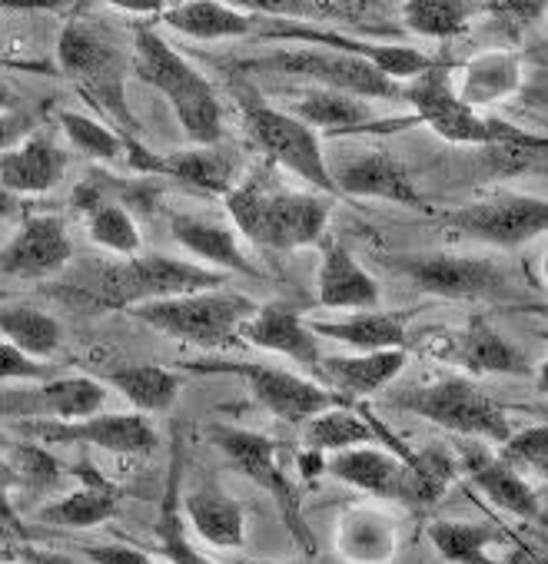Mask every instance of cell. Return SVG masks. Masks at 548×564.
<instances>
[{
  "instance_id": "14",
  "label": "cell",
  "mask_w": 548,
  "mask_h": 564,
  "mask_svg": "<svg viewBox=\"0 0 548 564\" xmlns=\"http://www.w3.org/2000/svg\"><path fill=\"white\" fill-rule=\"evenodd\" d=\"M18 432L41 445H90L114 455H150L157 448V432L143 412H94L74 422L31 419L18 422Z\"/></svg>"
},
{
  "instance_id": "2",
  "label": "cell",
  "mask_w": 548,
  "mask_h": 564,
  "mask_svg": "<svg viewBox=\"0 0 548 564\" xmlns=\"http://www.w3.org/2000/svg\"><path fill=\"white\" fill-rule=\"evenodd\" d=\"M226 213L233 226L256 246L272 252H290L320 246L330 229L333 196L326 193H297L269 183L262 173H252L226 196Z\"/></svg>"
},
{
  "instance_id": "22",
  "label": "cell",
  "mask_w": 548,
  "mask_h": 564,
  "mask_svg": "<svg viewBox=\"0 0 548 564\" xmlns=\"http://www.w3.org/2000/svg\"><path fill=\"white\" fill-rule=\"evenodd\" d=\"M67 173V150L47 133H31L0 153V183L14 196L51 193Z\"/></svg>"
},
{
  "instance_id": "39",
  "label": "cell",
  "mask_w": 548,
  "mask_h": 564,
  "mask_svg": "<svg viewBox=\"0 0 548 564\" xmlns=\"http://www.w3.org/2000/svg\"><path fill=\"white\" fill-rule=\"evenodd\" d=\"M429 541L449 564H498L488 547L508 541V534L485 521H432Z\"/></svg>"
},
{
  "instance_id": "20",
  "label": "cell",
  "mask_w": 548,
  "mask_h": 564,
  "mask_svg": "<svg viewBox=\"0 0 548 564\" xmlns=\"http://www.w3.org/2000/svg\"><path fill=\"white\" fill-rule=\"evenodd\" d=\"M336 189L340 196H363V199H386V203H399L409 209H422V193L416 189L412 176L406 173V166L399 160H393L383 150H369L359 153L353 160H346L340 170H333Z\"/></svg>"
},
{
  "instance_id": "55",
  "label": "cell",
  "mask_w": 548,
  "mask_h": 564,
  "mask_svg": "<svg viewBox=\"0 0 548 564\" xmlns=\"http://www.w3.org/2000/svg\"><path fill=\"white\" fill-rule=\"evenodd\" d=\"M229 564H300V561H246V557H239V561H229Z\"/></svg>"
},
{
  "instance_id": "11",
  "label": "cell",
  "mask_w": 548,
  "mask_h": 564,
  "mask_svg": "<svg viewBox=\"0 0 548 564\" xmlns=\"http://www.w3.org/2000/svg\"><path fill=\"white\" fill-rule=\"evenodd\" d=\"M243 67H269L290 77H307L316 87L343 90L363 100H406V87L389 80L383 70H376L366 57L353 51L336 47H303V51H277L262 61L243 64Z\"/></svg>"
},
{
  "instance_id": "46",
  "label": "cell",
  "mask_w": 548,
  "mask_h": 564,
  "mask_svg": "<svg viewBox=\"0 0 548 564\" xmlns=\"http://www.w3.org/2000/svg\"><path fill=\"white\" fill-rule=\"evenodd\" d=\"M548 455V422L525 429V432H512L508 442H502V458L518 465H538Z\"/></svg>"
},
{
  "instance_id": "52",
  "label": "cell",
  "mask_w": 548,
  "mask_h": 564,
  "mask_svg": "<svg viewBox=\"0 0 548 564\" xmlns=\"http://www.w3.org/2000/svg\"><path fill=\"white\" fill-rule=\"evenodd\" d=\"M300 468H303V478H307V481H313L316 475H323V471H326V458H323V452L307 448V452L300 455Z\"/></svg>"
},
{
  "instance_id": "9",
  "label": "cell",
  "mask_w": 548,
  "mask_h": 564,
  "mask_svg": "<svg viewBox=\"0 0 548 564\" xmlns=\"http://www.w3.org/2000/svg\"><path fill=\"white\" fill-rule=\"evenodd\" d=\"M243 123H246V133H249L252 147L262 150L266 160H272L287 173L300 176L316 193L340 196L333 170H330V163L323 156V147H320V137H316L313 127H307L293 113L269 107L256 94H243Z\"/></svg>"
},
{
  "instance_id": "21",
  "label": "cell",
  "mask_w": 548,
  "mask_h": 564,
  "mask_svg": "<svg viewBox=\"0 0 548 564\" xmlns=\"http://www.w3.org/2000/svg\"><path fill=\"white\" fill-rule=\"evenodd\" d=\"M323 262L316 275V300L323 310H379V282L336 239H323Z\"/></svg>"
},
{
  "instance_id": "36",
  "label": "cell",
  "mask_w": 548,
  "mask_h": 564,
  "mask_svg": "<svg viewBox=\"0 0 548 564\" xmlns=\"http://www.w3.org/2000/svg\"><path fill=\"white\" fill-rule=\"evenodd\" d=\"M290 37H303V41H320L326 47H336V51H353L359 57H366L376 70H383L389 80L396 84H406V80H416L422 77L436 61L416 47H406V44H363V41H353V37H336V34H307V31H290Z\"/></svg>"
},
{
  "instance_id": "17",
  "label": "cell",
  "mask_w": 548,
  "mask_h": 564,
  "mask_svg": "<svg viewBox=\"0 0 548 564\" xmlns=\"http://www.w3.org/2000/svg\"><path fill=\"white\" fill-rule=\"evenodd\" d=\"M429 352L442 362H455L472 376H528L531 366L525 356L485 319L472 316L465 329L439 336Z\"/></svg>"
},
{
  "instance_id": "23",
  "label": "cell",
  "mask_w": 548,
  "mask_h": 564,
  "mask_svg": "<svg viewBox=\"0 0 548 564\" xmlns=\"http://www.w3.org/2000/svg\"><path fill=\"white\" fill-rule=\"evenodd\" d=\"M406 369V349L356 352V356H323L320 386L346 395L350 402L383 392Z\"/></svg>"
},
{
  "instance_id": "6",
  "label": "cell",
  "mask_w": 548,
  "mask_h": 564,
  "mask_svg": "<svg viewBox=\"0 0 548 564\" xmlns=\"http://www.w3.org/2000/svg\"><path fill=\"white\" fill-rule=\"evenodd\" d=\"M256 310L259 306L249 296L229 290H200L170 300H153L127 313L176 343L200 346V349H226L239 339L243 323Z\"/></svg>"
},
{
  "instance_id": "54",
  "label": "cell",
  "mask_w": 548,
  "mask_h": 564,
  "mask_svg": "<svg viewBox=\"0 0 548 564\" xmlns=\"http://www.w3.org/2000/svg\"><path fill=\"white\" fill-rule=\"evenodd\" d=\"M535 389L548 399V356H545V362H541V369H538V376H535Z\"/></svg>"
},
{
  "instance_id": "34",
  "label": "cell",
  "mask_w": 548,
  "mask_h": 564,
  "mask_svg": "<svg viewBox=\"0 0 548 564\" xmlns=\"http://www.w3.org/2000/svg\"><path fill=\"white\" fill-rule=\"evenodd\" d=\"M316 336L336 339L356 352H383V349H406V316L363 310L340 323H313Z\"/></svg>"
},
{
  "instance_id": "43",
  "label": "cell",
  "mask_w": 548,
  "mask_h": 564,
  "mask_svg": "<svg viewBox=\"0 0 548 564\" xmlns=\"http://www.w3.org/2000/svg\"><path fill=\"white\" fill-rule=\"evenodd\" d=\"M4 452H8V462H11V468L18 475V488H24V491L41 495V491L54 488L64 478L61 462L41 442H21V445L11 442Z\"/></svg>"
},
{
  "instance_id": "51",
  "label": "cell",
  "mask_w": 548,
  "mask_h": 564,
  "mask_svg": "<svg viewBox=\"0 0 548 564\" xmlns=\"http://www.w3.org/2000/svg\"><path fill=\"white\" fill-rule=\"evenodd\" d=\"M104 4H114L130 14H163L166 11V0H104Z\"/></svg>"
},
{
  "instance_id": "28",
  "label": "cell",
  "mask_w": 548,
  "mask_h": 564,
  "mask_svg": "<svg viewBox=\"0 0 548 564\" xmlns=\"http://www.w3.org/2000/svg\"><path fill=\"white\" fill-rule=\"evenodd\" d=\"M157 541H160V554L170 564H216L213 557H203L186 538V521H183V438H180V432H173V445H170V471H166V488H163L160 514H157Z\"/></svg>"
},
{
  "instance_id": "4",
  "label": "cell",
  "mask_w": 548,
  "mask_h": 564,
  "mask_svg": "<svg viewBox=\"0 0 548 564\" xmlns=\"http://www.w3.org/2000/svg\"><path fill=\"white\" fill-rule=\"evenodd\" d=\"M406 100L416 107V120L426 123L436 137L445 143H462V147H522V150H538L548 153V137L525 133L515 123L482 117L475 107L462 104L459 94L452 90L449 67L432 64L422 77H416L406 87Z\"/></svg>"
},
{
  "instance_id": "15",
  "label": "cell",
  "mask_w": 548,
  "mask_h": 564,
  "mask_svg": "<svg viewBox=\"0 0 548 564\" xmlns=\"http://www.w3.org/2000/svg\"><path fill=\"white\" fill-rule=\"evenodd\" d=\"M107 392L110 389L90 376H54L47 382H31L28 389H4L0 392V415L11 422H31V419L74 422L100 412Z\"/></svg>"
},
{
  "instance_id": "5",
  "label": "cell",
  "mask_w": 548,
  "mask_h": 564,
  "mask_svg": "<svg viewBox=\"0 0 548 564\" xmlns=\"http://www.w3.org/2000/svg\"><path fill=\"white\" fill-rule=\"evenodd\" d=\"M57 64L77 84V90L117 127L127 140H140L137 113L127 100V74L130 61L104 41L94 28L80 21H67L57 37Z\"/></svg>"
},
{
  "instance_id": "41",
  "label": "cell",
  "mask_w": 548,
  "mask_h": 564,
  "mask_svg": "<svg viewBox=\"0 0 548 564\" xmlns=\"http://www.w3.org/2000/svg\"><path fill=\"white\" fill-rule=\"evenodd\" d=\"M57 120H61V130L71 140V147L97 163H114L127 150V137L110 123H97L94 117H84L77 110H61Z\"/></svg>"
},
{
  "instance_id": "24",
  "label": "cell",
  "mask_w": 548,
  "mask_h": 564,
  "mask_svg": "<svg viewBox=\"0 0 548 564\" xmlns=\"http://www.w3.org/2000/svg\"><path fill=\"white\" fill-rule=\"evenodd\" d=\"M183 518L193 524V531L206 544H213L219 551H236L246 544V511L219 485H200V488L186 491Z\"/></svg>"
},
{
  "instance_id": "7",
  "label": "cell",
  "mask_w": 548,
  "mask_h": 564,
  "mask_svg": "<svg viewBox=\"0 0 548 564\" xmlns=\"http://www.w3.org/2000/svg\"><path fill=\"white\" fill-rule=\"evenodd\" d=\"M386 402L393 409L419 415L462 438H482V442L502 445L512 435L505 409L495 405L472 379H462V376H445L429 386H409V389L389 392Z\"/></svg>"
},
{
  "instance_id": "10",
  "label": "cell",
  "mask_w": 548,
  "mask_h": 564,
  "mask_svg": "<svg viewBox=\"0 0 548 564\" xmlns=\"http://www.w3.org/2000/svg\"><path fill=\"white\" fill-rule=\"evenodd\" d=\"M183 369L196 372V376H236V379H243L249 395L269 415H277L280 422H290V425H303L313 415H323V412L340 409V405H356L346 395H340V392H333V389H326V386H320L313 379H303L297 372L266 366V362L206 359V362H186Z\"/></svg>"
},
{
  "instance_id": "31",
  "label": "cell",
  "mask_w": 548,
  "mask_h": 564,
  "mask_svg": "<svg viewBox=\"0 0 548 564\" xmlns=\"http://www.w3.org/2000/svg\"><path fill=\"white\" fill-rule=\"evenodd\" d=\"M160 21L193 41H229L256 34V18L226 8L219 0H183L176 8H166Z\"/></svg>"
},
{
  "instance_id": "40",
  "label": "cell",
  "mask_w": 548,
  "mask_h": 564,
  "mask_svg": "<svg viewBox=\"0 0 548 564\" xmlns=\"http://www.w3.org/2000/svg\"><path fill=\"white\" fill-rule=\"evenodd\" d=\"M472 14V0H402V21L412 34L449 41L462 34Z\"/></svg>"
},
{
  "instance_id": "3",
  "label": "cell",
  "mask_w": 548,
  "mask_h": 564,
  "mask_svg": "<svg viewBox=\"0 0 548 564\" xmlns=\"http://www.w3.org/2000/svg\"><path fill=\"white\" fill-rule=\"evenodd\" d=\"M130 67L147 87L166 97L180 130L196 147H216L223 140V107L213 84L147 24L133 31Z\"/></svg>"
},
{
  "instance_id": "53",
  "label": "cell",
  "mask_w": 548,
  "mask_h": 564,
  "mask_svg": "<svg viewBox=\"0 0 548 564\" xmlns=\"http://www.w3.org/2000/svg\"><path fill=\"white\" fill-rule=\"evenodd\" d=\"M18 196L4 186V183H0V219H8V216H14L18 213Z\"/></svg>"
},
{
  "instance_id": "33",
  "label": "cell",
  "mask_w": 548,
  "mask_h": 564,
  "mask_svg": "<svg viewBox=\"0 0 548 564\" xmlns=\"http://www.w3.org/2000/svg\"><path fill=\"white\" fill-rule=\"evenodd\" d=\"M100 382L117 389L137 412L150 415L170 412L183 389V379L163 366H114L104 372Z\"/></svg>"
},
{
  "instance_id": "49",
  "label": "cell",
  "mask_w": 548,
  "mask_h": 564,
  "mask_svg": "<svg viewBox=\"0 0 548 564\" xmlns=\"http://www.w3.org/2000/svg\"><path fill=\"white\" fill-rule=\"evenodd\" d=\"M28 130H31V117L14 113V110L11 113H0V153L11 150L14 143H21Z\"/></svg>"
},
{
  "instance_id": "45",
  "label": "cell",
  "mask_w": 548,
  "mask_h": 564,
  "mask_svg": "<svg viewBox=\"0 0 548 564\" xmlns=\"http://www.w3.org/2000/svg\"><path fill=\"white\" fill-rule=\"evenodd\" d=\"M54 376H57V369L51 362L34 359L24 349L11 346L8 339H0V382H24V386H31V382H47Z\"/></svg>"
},
{
  "instance_id": "48",
  "label": "cell",
  "mask_w": 548,
  "mask_h": 564,
  "mask_svg": "<svg viewBox=\"0 0 548 564\" xmlns=\"http://www.w3.org/2000/svg\"><path fill=\"white\" fill-rule=\"evenodd\" d=\"M84 554L94 564H170L166 557H153L130 544H90V547H84Z\"/></svg>"
},
{
  "instance_id": "13",
  "label": "cell",
  "mask_w": 548,
  "mask_h": 564,
  "mask_svg": "<svg viewBox=\"0 0 548 564\" xmlns=\"http://www.w3.org/2000/svg\"><path fill=\"white\" fill-rule=\"evenodd\" d=\"M442 219L449 229H455L469 239L502 246V249H518L528 239L548 232V199L495 193V196H485L462 209H452Z\"/></svg>"
},
{
  "instance_id": "44",
  "label": "cell",
  "mask_w": 548,
  "mask_h": 564,
  "mask_svg": "<svg viewBox=\"0 0 548 564\" xmlns=\"http://www.w3.org/2000/svg\"><path fill=\"white\" fill-rule=\"evenodd\" d=\"M226 8H236L249 18L269 14V18H333L336 8L330 0H219Z\"/></svg>"
},
{
  "instance_id": "12",
  "label": "cell",
  "mask_w": 548,
  "mask_h": 564,
  "mask_svg": "<svg viewBox=\"0 0 548 564\" xmlns=\"http://www.w3.org/2000/svg\"><path fill=\"white\" fill-rule=\"evenodd\" d=\"M399 272H406L422 293L442 296V300H515L512 279L485 256H452V252H422L406 256L396 262Z\"/></svg>"
},
{
  "instance_id": "38",
  "label": "cell",
  "mask_w": 548,
  "mask_h": 564,
  "mask_svg": "<svg viewBox=\"0 0 548 564\" xmlns=\"http://www.w3.org/2000/svg\"><path fill=\"white\" fill-rule=\"evenodd\" d=\"M163 176H176L180 183L226 196L236 180V160L216 147H196V150H180L173 156H163Z\"/></svg>"
},
{
  "instance_id": "19",
  "label": "cell",
  "mask_w": 548,
  "mask_h": 564,
  "mask_svg": "<svg viewBox=\"0 0 548 564\" xmlns=\"http://www.w3.org/2000/svg\"><path fill=\"white\" fill-rule=\"evenodd\" d=\"M459 471H465V478L502 511L525 518V521L541 518L535 488L518 475V468L512 462H505L502 455H492L482 442L459 445Z\"/></svg>"
},
{
  "instance_id": "30",
  "label": "cell",
  "mask_w": 548,
  "mask_h": 564,
  "mask_svg": "<svg viewBox=\"0 0 548 564\" xmlns=\"http://www.w3.org/2000/svg\"><path fill=\"white\" fill-rule=\"evenodd\" d=\"M522 87V57L515 51L495 47L479 57H472L462 67V87L455 90L462 104L469 107H492L505 97H512Z\"/></svg>"
},
{
  "instance_id": "1",
  "label": "cell",
  "mask_w": 548,
  "mask_h": 564,
  "mask_svg": "<svg viewBox=\"0 0 548 564\" xmlns=\"http://www.w3.org/2000/svg\"><path fill=\"white\" fill-rule=\"evenodd\" d=\"M226 275L163 252H137L123 262H97L87 265L84 275L71 279L64 300L90 306V310H133L153 300H170L200 290H223Z\"/></svg>"
},
{
  "instance_id": "58",
  "label": "cell",
  "mask_w": 548,
  "mask_h": 564,
  "mask_svg": "<svg viewBox=\"0 0 548 564\" xmlns=\"http://www.w3.org/2000/svg\"><path fill=\"white\" fill-rule=\"evenodd\" d=\"M8 445H11V442H8V435H4V432H0V448H8Z\"/></svg>"
},
{
  "instance_id": "47",
  "label": "cell",
  "mask_w": 548,
  "mask_h": 564,
  "mask_svg": "<svg viewBox=\"0 0 548 564\" xmlns=\"http://www.w3.org/2000/svg\"><path fill=\"white\" fill-rule=\"evenodd\" d=\"M14 488H18V475L8 462V452L0 448V528L28 538V524L21 521L18 508H14Z\"/></svg>"
},
{
  "instance_id": "32",
  "label": "cell",
  "mask_w": 548,
  "mask_h": 564,
  "mask_svg": "<svg viewBox=\"0 0 548 564\" xmlns=\"http://www.w3.org/2000/svg\"><path fill=\"white\" fill-rule=\"evenodd\" d=\"M402 465H406V478H402L399 501H406L416 511L439 505V498L459 478V455H452V448L445 445H426L419 452L409 448Z\"/></svg>"
},
{
  "instance_id": "59",
  "label": "cell",
  "mask_w": 548,
  "mask_h": 564,
  "mask_svg": "<svg viewBox=\"0 0 548 564\" xmlns=\"http://www.w3.org/2000/svg\"><path fill=\"white\" fill-rule=\"evenodd\" d=\"M0 303H4V293H0Z\"/></svg>"
},
{
  "instance_id": "57",
  "label": "cell",
  "mask_w": 548,
  "mask_h": 564,
  "mask_svg": "<svg viewBox=\"0 0 548 564\" xmlns=\"http://www.w3.org/2000/svg\"><path fill=\"white\" fill-rule=\"evenodd\" d=\"M535 468H541V471H545V475H548V455H545V458H541V462H538V465H535Z\"/></svg>"
},
{
  "instance_id": "29",
  "label": "cell",
  "mask_w": 548,
  "mask_h": 564,
  "mask_svg": "<svg viewBox=\"0 0 548 564\" xmlns=\"http://www.w3.org/2000/svg\"><path fill=\"white\" fill-rule=\"evenodd\" d=\"M293 117H300L313 130H330V133H366V130H379L383 123L369 100L330 87L307 90L297 100Z\"/></svg>"
},
{
  "instance_id": "18",
  "label": "cell",
  "mask_w": 548,
  "mask_h": 564,
  "mask_svg": "<svg viewBox=\"0 0 548 564\" xmlns=\"http://www.w3.org/2000/svg\"><path fill=\"white\" fill-rule=\"evenodd\" d=\"M239 336L249 346H259L266 352H277L283 359H293L307 372L320 379L323 352H320V336L313 333V323H307L290 303L272 300L262 303L239 329Z\"/></svg>"
},
{
  "instance_id": "26",
  "label": "cell",
  "mask_w": 548,
  "mask_h": 564,
  "mask_svg": "<svg viewBox=\"0 0 548 564\" xmlns=\"http://www.w3.org/2000/svg\"><path fill=\"white\" fill-rule=\"evenodd\" d=\"M170 232L186 252L203 259L209 269H229V272H239V275H259V269L239 249L236 232L229 226H223V223L190 216V213H170Z\"/></svg>"
},
{
  "instance_id": "35",
  "label": "cell",
  "mask_w": 548,
  "mask_h": 564,
  "mask_svg": "<svg viewBox=\"0 0 548 564\" xmlns=\"http://www.w3.org/2000/svg\"><path fill=\"white\" fill-rule=\"evenodd\" d=\"M303 442H307V448H316V452H343V448H356L366 442H379L376 415L359 402L330 409V412L303 422Z\"/></svg>"
},
{
  "instance_id": "8",
  "label": "cell",
  "mask_w": 548,
  "mask_h": 564,
  "mask_svg": "<svg viewBox=\"0 0 548 564\" xmlns=\"http://www.w3.org/2000/svg\"><path fill=\"white\" fill-rule=\"evenodd\" d=\"M206 435L236 465L239 475H246L256 488H262L272 498L287 531L293 534V541L313 557L316 538H313L310 524L303 521V495L293 485V478L287 475V468L280 465V442H272L259 432L236 429V425H209Z\"/></svg>"
},
{
  "instance_id": "16",
  "label": "cell",
  "mask_w": 548,
  "mask_h": 564,
  "mask_svg": "<svg viewBox=\"0 0 548 564\" xmlns=\"http://www.w3.org/2000/svg\"><path fill=\"white\" fill-rule=\"evenodd\" d=\"M74 256L61 216H28L0 246V282H44L67 269Z\"/></svg>"
},
{
  "instance_id": "56",
  "label": "cell",
  "mask_w": 548,
  "mask_h": 564,
  "mask_svg": "<svg viewBox=\"0 0 548 564\" xmlns=\"http://www.w3.org/2000/svg\"><path fill=\"white\" fill-rule=\"evenodd\" d=\"M541 279L548 282V252H545V259H541Z\"/></svg>"
},
{
  "instance_id": "37",
  "label": "cell",
  "mask_w": 548,
  "mask_h": 564,
  "mask_svg": "<svg viewBox=\"0 0 548 564\" xmlns=\"http://www.w3.org/2000/svg\"><path fill=\"white\" fill-rule=\"evenodd\" d=\"M0 336L34 359H47L61 349L64 329L44 310H34L28 303H0Z\"/></svg>"
},
{
  "instance_id": "50",
  "label": "cell",
  "mask_w": 548,
  "mask_h": 564,
  "mask_svg": "<svg viewBox=\"0 0 548 564\" xmlns=\"http://www.w3.org/2000/svg\"><path fill=\"white\" fill-rule=\"evenodd\" d=\"M498 564H548V551L541 547H528L522 541H512V547L505 551V557Z\"/></svg>"
},
{
  "instance_id": "25",
  "label": "cell",
  "mask_w": 548,
  "mask_h": 564,
  "mask_svg": "<svg viewBox=\"0 0 548 564\" xmlns=\"http://www.w3.org/2000/svg\"><path fill=\"white\" fill-rule=\"evenodd\" d=\"M77 478L80 485L74 491H67L64 498L57 501H47L37 518L47 521V524H57V528H97L100 521L114 518L117 511V488L84 458L80 468H77Z\"/></svg>"
},
{
  "instance_id": "42",
  "label": "cell",
  "mask_w": 548,
  "mask_h": 564,
  "mask_svg": "<svg viewBox=\"0 0 548 564\" xmlns=\"http://www.w3.org/2000/svg\"><path fill=\"white\" fill-rule=\"evenodd\" d=\"M87 213V232L97 246L117 252V256H137L140 252V229H137V219L114 199H100L94 203Z\"/></svg>"
},
{
  "instance_id": "27",
  "label": "cell",
  "mask_w": 548,
  "mask_h": 564,
  "mask_svg": "<svg viewBox=\"0 0 548 564\" xmlns=\"http://www.w3.org/2000/svg\"><path fill=\"white\" fill-rule=\"evenodd\" d=\"M326 471L359 491L379 495V498H399L402 495V478H406V465L399 455L383 452L376 445H356V448H343L333 452V458L326 462Z\"/></svg>"
}]
</instances>
